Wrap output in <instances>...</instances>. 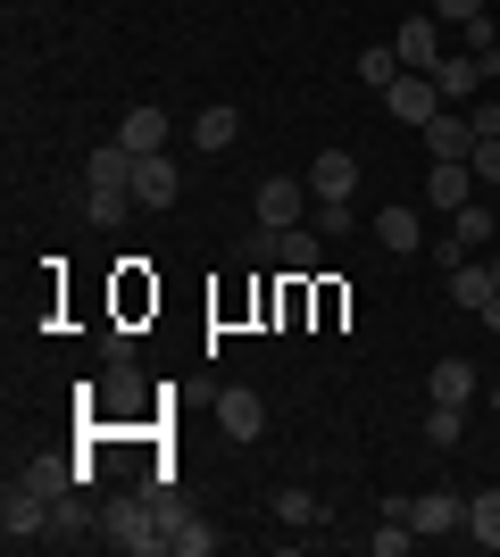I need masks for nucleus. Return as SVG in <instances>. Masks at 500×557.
<instances>
[{"label":"nucleus","instance_id":"2f4dec72","mask_svg":"<svg viewBox=\"0 0 500 557\" xmlns=\"http://www.w3.org/2000/svg\"><path fill=\"white\" fill-rule=\"evenodd\" d=\"M434 17H442V25H476L484 0H434Z\"/></svg>","mask_w":500,"mask_h":557},{"label":"nucleus","instance_id":"72a5a7b5","mask_svg":"<svg viewBox=\"0 0 500 557\" xmlns=\"http://www.w3.org/2000/svg\"><path fill=\"white\" fill-rule=\"evenodd\" d=\"M476 317H484V325H492V333H500V292H492V300H484V308H476Z\"/></svg>","mask_w":500,"mask_h":557},{"label":"nucleus","instance_id":"4468645a","mask_svg":"<svg viewBox=\"0 0 500 557\" xmlns=\"http://www.w3.org/2000/svg\"><path fill=\"white\" fill-rule=\"evenodd\" d=\"M309 191H317V200H351V191H358V159H351V150H317V159H309Z\"/></svg>","mask_w":500,"mask_h":557},{"label":"nucleus","instance_id":"cd10ccee","mask_svg":"<svg viewBox=\"0 0 500 557\" xmlns=\"http://www.w3.org/2000/svg\"><path fill=\"white\" fill-rule=\"evenodd\" d=\"M125 209H134V191H84V216H93V225H125Z\"/></svg>","mask_w":500,"mask_h":557},{"label":"nucleus","instance_id":"7ed1b4c3","mask_svg":"<svg viewBox=\"0 0 500 557\" xmlns=\"http://www.w3.org/2000/svg\"><path fill=\"white\" fill-rule=\"evenodd\" d=\"M383 109L401 116V125H417V134H426V125L451 109V100H442V84H434L426 67H408V75H392V84H383Z\"/></svg>","mask_w":500,"mask_h":557},{"label":"nucleus","instance_id":"5701e85b","mask_svg":"<svg viewBox=\"0 0 500 557\" xmlns=\"http://www.w3.org/2000/svg\"><path fill=\"white\" fill-rule=\"evenodd\" d=\"M467 541L500 549V491H476V499H467Z\"/></svg>","mask_w":500,"mask_h":557},{"label":"nucleus","instance_id":"c9c22d12","mask_svg":"<svg viewBox=\"0 0 500 557\" xmlns=\"http://www.w3.org/2000/svg\"><path fill=\"white\" fill-rule=\"evenodd\" d=\"M492 417H500V392H492Z\"/></svg>","mask_w":500,"mask_h":557},{"label":"nucleus","instance_id":"393cba45","mask_svg":"<svg viewBox=\"0 0 500 557\" xmlns=\"http://www.w3.org/2000/svg\"><path fill=\"white\" fill-rule=\"evenodd\" d=\"M451 233H459V242H467V250H476V242H492V200H484V191H476V200H467V209L451 216Z\"/></svg>","mask_w":500,"mask_h":557},{"label":"nucleus","instance_id":"423d86ee","mask_svg":"<svg viewBox=\"0 0 500 557\" xmlns=\"http://www.w3.org/2000/svg\"><path fill=\"white\" fill-rule=\"evenodd\" d=\"M434 84H442V100H451V109H467V100H476L492 75H484L476 50H442V59H434Z\"/></svg>","mask_w":500,"mask_h":557},{"label":"nucleus","instance_id":"20e7f679","mask_svg":"<svg viewBox=\"0 0 500 557\" xmlns=\"http://www.w3.org/2000/svg\"><path fill=\"white\" fill-rule=\"evenodd\" d=\"M251 200H259V225H276V233L309 225V209H317V191H309V184H292V175H267Z\"/></svg>","mask_w":500,"mask_h":557},{"label":"nucleus","instance_id":"2eb2a0df","mask_svg":"<svg viewBox=\"0 0 500 557\" xmlns=\"http://www.w3.org/2000/svg\"><path fill=\"white\" fill-rule=\"evenodd\" d=\"M192 141H200L209 159H225V150H234V141H242V109H225V100H209V109L192 116Z\"/></svg>","mask_w":500,"mask_h":557},{"label":"nucleus","instance_id":"f8f14e48","mask_svg":"<svg viewBox=\"0 0 500 557\" xmlns=\"http://www.w3.org/2000/svg\"><path fill=\"white\" fill-rule=\"evenodd\" d=\"M408 524H417V533H467V499H459V491H417V499H408Z\"/></svg>","mask_w":500,"mask_h":557},{"label":"nucleus","instance_id":"6e6552de","mask_svg":"<svg viewBox=\"0 0 500 557\" xmlns=\"http://www.w3.org/2000/svg\"><path fill=\"white\" fill-rule=\"evenodd\" d=\"M84 191H134V150L118 134L93 141V159H84Z\"/></svg>","mask_w":500,"mask_h":557},{"label":"nucleus","instance_id":"412c9836","mask_svg":"<svg viewBox=\"0 0 500 557\" xmlns=\"http://www.w3.org/2000/svg\"><path fill=\"white\" fill-rule=\"evenodd\" d=\"M276 258H284V275H292V283H301V275H317V258H326V233H317V225H292Z\"/></svg>","mask_w":500,"mask_h":557},{"label":"nucleus","instance_id":"7c9ffc66","mask_svg":"<svg viewBox=\"0 0 500 557\" xmlns=\"http://www.w3.org/2000/svg\"><path fill=\"white\" fill-rule=\"evenodd\" d=\"M467 166H476V184H500V134L476 141V150H467Z\"/></svg>","mask_w":500,"mask_h":557},{"label":"nucleus","instance_id":"6ab92c4d","mask_svg":"<svg viewBox=\"0 0 500 557\" xmlns=\"http://www.w3.org/2000/svg\"><path fill=\"white\" fill-rule=\"evenodd\" d=\"M426 150H434V159H467V150H476V125H467L459 109H442L426 125Z\"/></svg>","mask_w":500,"mask_h":557},{"label":"nucleus","instance_id":"a878e982","mask_svg":"<svg viewBox=\"0 0 500 557\" xmlns=\"http://www.w3.org/2000/svg\"><path fill=\"white\" fill-rule=\"evenodd\" d=\"M167 549H175V557H209V549H217V533L200 524V516H175V533H167Z\"/></svg>","mask_w":500,"mask_h":557},{"label":"nucleus","instance_id":"9b49d317","mask_svg":"<svg viewBox=\"0 0 500 557\" xmlns=\"http://www.w3.org/2000/svg\"><path fill=\"white\" fill-rule=\"evenodd\" d=\"M9 483H25V491H42V499H68V491L84 483V466H75V458H50V449H42V458H25L17 474H9Z\"/></svg>","mask_w":500,"mask_h":557},{"label":"nucleus","instance_id":"0eeeda50","mask_svg":"<svg viewBox=\"0 0 500 557\" xmlns=\"http://www.w3.org/2000/svg\"><path fill=\"white\" fill-rule=\"evenodd\" d=\"M442 34H451V25L434 17V9H417V17H408L401 34H392V50H401V67H426V75H434V59H442Z\"/></svg>","mask_w":500,"mask_h":557},{"label":"nucleus","instance_id":"aec40b11","mask_svg":"<svg viewBox=\"0 0 500 557\" xmlns=\"http://www.w3.org/2000/svg\"><path fill=\"white\" fill-rule=\"evenodd\" d=\"M442 292H451L459 308H484V300L500 292V283H492V267H476V258H459L451 275H442Z\"/></svg>","mask_w":500,"mask_h":557},{"label":"nucleus","instance_id":"c756f323","mask_svg":"<svg viewBox=\"0 0 500 557\" xmlns=\"http://www.w3.org/2000/svg\"><path fill=\"white\" fill-rule=\"evenodd\" d=\"M309 225L326 233V242H333V233H351V200H317V209H309Z\"/></svg>","mask_w":500,"mask_h":557},{"label":"nucleus","instance_id":"1a4fd4ad","mask_svg":"<svg viewBox=\"0 0 500 557\" xmlns=\"http://www.w3.org/2000/svg\"><path fill=\"white\" fill-rule=\"evenodd\" d=\"M217 433H225V442H259L267 433V408H259V392H217Z\"/></svg>","mask_w":500,"mask_h":557},{"label":"nucleus","instance_id":"f257e3e1","mask_svg":"<svg viewBox=\"0 0 500 557\" xmlns=\"http://www.w3.org/2000/svg\"><path fill=\"white\" fill-rule=\"evenodd\" d=\"M100 541H109V549H125V557H159L167 549V516H159V499H118V508L100 516Z\"/></svg>","mask_w":500,"mask_h":557},{"label":"nucleus","instance_id":"dca6fc26","mask_svg":"<svg viewBox=\"0 0 500 557\" xmlns=\"http://www.w3.org/2000/svg\"><path fill=\"white\" fill-rule=\"evenodd\" d=\"M93 533H100V516L84 508L75 491H68V499H50V541H59V549H84Z\"/></svg>","mask_w":500,"mask_h":557},{"label":"nucleus","instance_id":"f03ea898","mask_svg":"<svg viewBox=\"0 0 500 557\" xmlns=\"http://www.w3.org/2000/svg\"><path fill=\"white\" fill-rule=\"evenodd\" d=\"M0 541H9V549H42L50 541V499L42 491L9 483V499H0Z\"/></svg>","mask_w":500,"mask_h":557},{"label":"nucleus","instance_id":"bb28decb","mask_svg":"<svg viewBox=\"0 0 500 557\" xmlns=\"http://www.w3.org/2000/svg\"><path fill=\"white\" fill-rule=\"evenodd\" d=\"M276 516H284V524H317V516H326V508H317V491L284 483V491H276Z\"/></svg>","mask_w":500,"mask_h":557},{"label":"nucleus","instance_id":"ddd939ff","mask_svg":"<svg viewBox=\"0 0 500 557\" xmlns=\"http://www.w3.org/2000/svg\"><path fill=\"white\" fill-rule=\"evenodd\" d=\"M167 134H175V125H167V109H159V100H150V109H125V116H118V141L134 150V159L167 150Z\"/></svg>","mask_w":500,"mask_h":557},{"label":"nucleus","instance_id":"473e14b6","mask_svg":"<svg viewBox=\"0 0 500 557\" xmlns=\"http://www.w3.org/2000/svg\"><path fill=\"white\" fill-rule=\"evenodd\" d=\"M467 125H476V141H492V134H500V100H476V116H467Z\"/></svg>","mask_w":500,"mask_h":557},{"label":"nucleus","instance_id":"f704fd0d","mask_svg":"<svg viewBox=\"0 0 500 557\" xmlns=\"http://www.w3.org/2000/svg\"><path fill=\"white\" fill-rule=\"evenodd\" d=\"M492 283H500V258H492Z\"/></svg>","mask_w":500,"mask_h":557},{"label":"nucleus","instance_id":"a211bd4d","mask_svg":"<svg viewBox=\"0 0 500 557\" xmlns=\"http://www.w3.org/2000/svg\"><path fill=\"white\" fill-rule=\"evenodd\" d=\"M417 209H426V200H417ZM417 209H408V200H392V209H376V242H383V250H417V242H426V225H417Z\"/></svg>","mask_w":500,"mask_h":557},{"label":"nucleus","instance_id":"4be33fe9","mask_svg":"<svg viewBox=\"0 0 500 557\" xmlns=\"http://www.w3.org/2000/svg\"><path fill=\"white\" fill-rule=\"evenodd\" d=\"M351 75L367 84V92H383V84H392V75H408V67H401V50H392V42H376V50H358Z\"/></svg>","mask_w":500,"mask_h":557},{"label":"nucleus","instance_id":"b1692460","mask_svg":"<svg viewBox=\"0 0 500 557\" xmlns=\"http://www.w3.org/2000/svg\"><path fill=\"white\" fill-rule=\"evenodd\" d=\"M459 433H467V408L434 399V408H426V442H434V449H459Z\"/></svg>","mask_w":500,"mask_h":557},{"label":"nucleus","instance_id":"9d476101","mask_svg":"<svg viewBox=\"0 0 500 557\" xmlns=\"http://www.w3.org/2000/svg\"><path fill=\"white\" fill-rule=\"evenodd\" d=\"M476 191H484V184H476V166H467V159H434V175H426V200H434V209L459 216Z\"/></svg>","mask_w":500,"mask_h":557},{"label":"nucleus","instance_id":"39448f33","mask_svg":"<svg viewBox=\"0 0 500 557\" xmlns=\"http://www.w3.org/2000/svg\"><path fill=\"white\" fill-rule=\"evenodd\" d=\"M134 200H143V209H175V200H184V166L167 159V150L134 159Z\"/></svg>","mask_w":500,"mask_h":557},{"label":"nucleus","instance_id":"f3484780","mask_svg":"<svg viewBox=\"0 0 500 557\" xmlns=\"http://www.w3.org/2000/svg\"><path fill=\"white\" fill-rule=\"evenodd\" d=\"M426 399H451V408H467V399H476V367H467V358H434Z\"/></svg>","mask_w":500,"mask_h":557},{"label":"nucleus","instance_id":"c85d7f7f","mask_svg":"<svg viewBox=\"0 0 500 557\" xmlns=\"http://www.w3.org/2000/svg\"><path fill=\"white\" fill-rule=\"evenodd\" d=\"M367 549H376V557H408V516H383Z\"/></svg>","mask_w":500,"mask_h":557}]
</instances>
